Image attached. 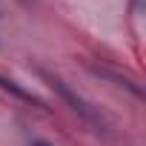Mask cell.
Here are the masks:
<instances>
[{"label": "cell", "instance_id": "cell-1", "mask_svg": "<svg viewBox=\"0 0 146 146\" xmlns=\"http://www.w3.org/2000/svg\"><path fill=\"white\" fill-rule=\"evenodd\" d=\"M49 83H52V86H54V89H57V92H60V95H63V98H66L69 103H72V109H78V112H80L83 117H89V120H98V115H95V112H92V109H89V106H86V103H83L80 98H75V92H72V89H69V86H66L63 80L52 78Z\"/></svg>", "mask_w": 146, "mask_h": 146}, {"label": "cell", "instance_id": "cell-2", "mask_svg": "<svg viewBox=\"0 0 146 146\" xmlns=\"http://www.w3.org/2000/svg\"><path fill=\"white\" fill-rule=\"evenodd\" d=\"M35 146H49V143H35Z\"/></svg>", "mask_w": 146, "mask_h": 146}]
</instances>
